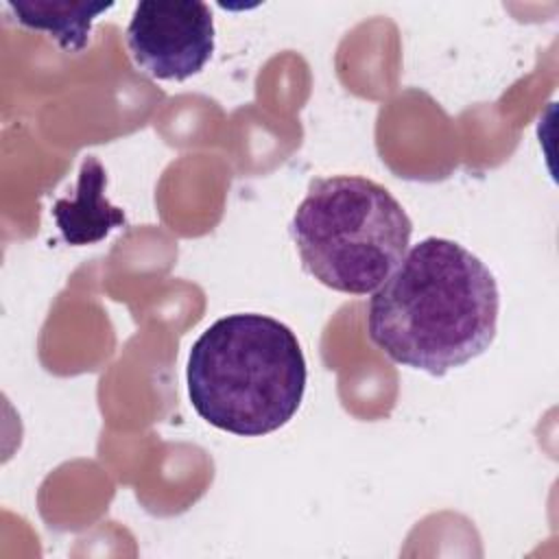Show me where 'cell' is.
<instances>
[{
    "instance_id": "6da1fadb",
    "label": "cell",
    "mask_w": 559,
    "mask_h": 559,
    "mask_svg": "<svg viewBox=\"0 0 559 559\" xmlns=\"http://www.w3.org/2000/svg\"><path fill=\"white\" fill-rule=\"evenodd\" d=\"M498 282L461 242L428 236L413 245L369 301V338L397 365L445 376L496 338Z\"/></svg>"
},
{
    "instance_id": "7a4b0ae2",
    "label": "cell",
    "mask_w": 559,
    "mask_h": 559,
    "mask_svg": "<svg viewBox=\"0 0 559 559\" xmlns=\"http://www.w3.org/2000/svg\"><path fill=\"white\" fill-rule=\"evenodd\" d=\"M306 358L282 321L236 312L214 321L188 356V395L210 426L262 437L286 426L306 391Z\"/></svg>"
},
{
    "instance_id": "3957f363",
    "label": "cell",
    "mask_w": 559,
    "mask_h": 559,
    "mask_svg": "<svg viewBox=\"0 0 559 559\" xmlns=\"http://www.w3.org/2000/svg\"><path fill=\"white\" fill-rule=\"evenodd\" d=\"M299 260L317 282L367 295L408 251L413 223L380 183L358 175L314 179L290 221Z\"/></svg>"
},
{
    "instance_id": "277c9868",
    "label": "cell",
    "mask_w": 559,
    "mask_h": 559,
    "mask_svg": "<svg viewBox=\"0 0 559 559\" xmlns=\"http://www.w3.org/2000/svg\"><path fill=\"white\" fill-rule=\"evenodd\" d=\"M127 46L144 74L186 81L212 59V11L199 0H142L127 26Z\"/></svg>"
},
{
    "instance_id": "5b68a950",
    "label": "cell",
    "mask_w": 559,
    "mask_h": 559,
    "mask_svg": "<svg viewBox=\"0 0 559 559\" xmlns=\"http://www.w3.org/2000/svg\"><path fill=\"white\" fill-rule=\"evenodd\" d=\"M107 170L100 159L87 155L79 170V181L72 197L57 199L52 205L55 223L68 245H94L122 227L127 216L105 197Z\"/></svg>"
},
{
    "instance_id": "8992f818",
    "label": "cell",
    "mask_w": 559,
    "mask_h": 559,
    "mask_svg": "<svg viewBox=\"0 0 559 559\" xmlns=\"http://www.w3.org/2000/svg\"><path fill=\"white\" fill-rule=\"evenodd\" d=\"M15 20L33 31H44L68 52L87 46L94 20L109 11L114 2H70V0H9Z\"/></svg>"
}]
</instances>
